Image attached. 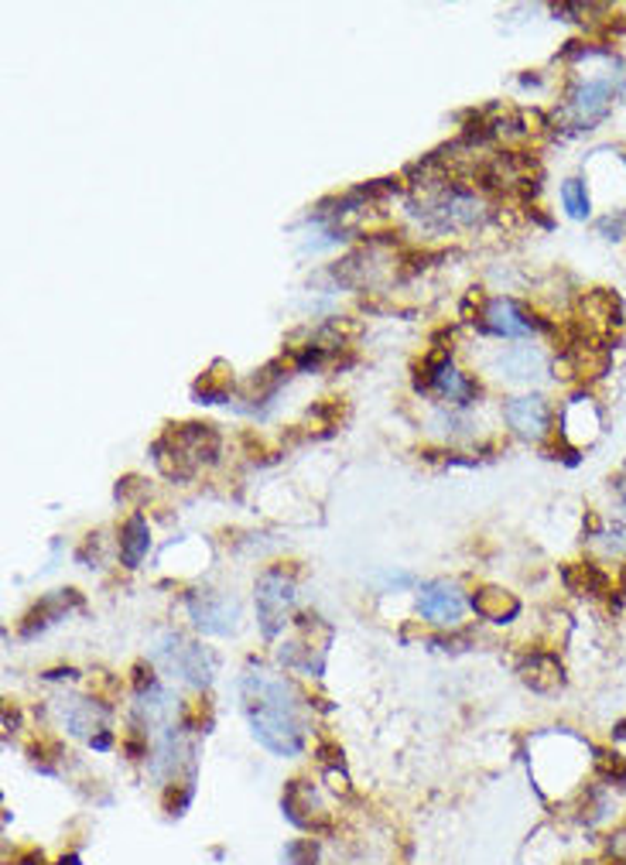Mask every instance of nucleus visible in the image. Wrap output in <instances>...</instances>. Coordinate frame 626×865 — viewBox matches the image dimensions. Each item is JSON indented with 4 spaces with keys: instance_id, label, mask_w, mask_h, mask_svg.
Wrapping results in <instances>:
<instances>
[{
    "instance_id": "obj_6",
    "label": "nucleus",
    "mask_w": 626,
    "mask_h": 865,
    "mask_svg": "<svg viewBox=\"0 0 626 865\" xmlns=\"http://www.w3.org/2000/svg\"><path fill=\"white\" fill-rule=\"evenodd\" d=\"M480 329L490 332V336H500V339H527L534 332H544L547 326L537 322L534 315L524 305H517L514 298H493L480 311Z\"/></svg>"
},
{
    "instance_id": "obj_16",
    "label": "nucleus",
    "mask_w": 626,
    "mask_h": 865,
    "mask_svg": "<svg viewBox=\"0 0 626 865\" xmlns=\"http://www.w3.org/2000/svg\"><path fill=\"white\" fill-rule=\"evenodd\" d=\"M562 206L572 219H589L593 203H589V188H585L582 178H568L562 182Z\"/></svg>"
},
{
    "instance_id": "obj_13",
    "label": "nucleus",
    "mask_w": 626,
    "mask_h": 865,
    "mask_svg": "<svg viewBox=\"0 0 626 865\" xmlns=\"http://www.w3.org/2000/svg\"><path fill=\"white\" fill-rule=\"evenodd\" d=\"M116 547H121L124 568H141V562L147 558V547H151V531H147V521L141 514L124 521L121 537H116Z\"/></svg>"
},
{
    "instance_id": "obj_19",
    "label": "nucleus",
    "mask_w": 626,
    "mask_h": 865,
    "mask_svg": "<svg viewBox=\"0 0 626 865\" xmlns=\"http://www.w3.org/2000/svg\"><path fill=\"white\" fill-rule=\"evenodd\" d=\"M55 865H83V862H80V855H62Z\"/></svg>"
},
{
    "instance_id": "obj_18",
    "label": "nucleus",
    "mask_w": 626,
    "mask_h": 865,
    "mask_svg": "<svg viewBox=\"0 0 626 865\" xmlns=\"http://www.w3.org/2000/svg\"><path fill=\"white\" fill-rule=\"evenodd\" d=\"M606 858L613 865H626V824H619V828L606 835Z\"/></svg>"
},
{
    "instance_id": "obj_15",
    "label": "nucleus",
    "mask_w": 626,
    "mask_h": 865,
    "mask_svg": "<svg viewBox=\"0 0 626 865\" xmlns=\"http://www.w3.org/2000/svg\"><path fill=\"white\" fill-rule=\"evenodd\" d=\"M503 370H506V377L511 380H544V373H547V360L541 357L537 349H531V346H521V349H514V352H506L503 357Z\"/></svg>"
},
{
    "instance_id": "obj_3",
    "label": "nucleus",
    "mask_w": 626,
    "mask_h": 865,
    "mask_svg": "<svg viewBox=\"0 0 626 865\" xmlns=\"http://www.w3.org/2000/svg\"><path fill=\"white\" fill-rule=\"evenodd\" d=\"M616 83H619V72H609V69L575 79V86L568 90L562 116L575 131H593L599 121H606V113L613 106V96H616Z\"/></svg>"
},
{
    "instance_id": "obj_4",
    "label": "nucleus",
    "mask_w": 626,
    "mask_h": 865,
    "mask_svg": "<svg viewBox=\"0 0 626 865\" xmlns=\"http://www.w3.org/2000/svg\"><path fill=\"white\" fill-rule=\"evenodd\" d=\"M254 603H257V626L267 640H274L288 626L291 619V606H295V578L285 568H267L257 578L254 588Z\"/></svg>"
},
{
    "instance_id": "obj_7",
    "label": "nucleus",
    "mask_w": 626,
    "mask_h": 865,
    "mask_svg": "<svg viewBox=\"0 0 626 865\" xmlns=\"http://www.w3.org/2000/svg\"><path fill=\"white\" fill-rule=\"evenodd\" d=\"M503 418L511 424V431L524 442H544L552 431V404L541 393H521L503 404Z\"/></svg>"
},
{
    "instance_id": "obj_11",
    "label": "nucleus",
    "mask_w": 626,
    "mask_h": 865,
    "mask_svg": "<svg viewBox=\"0 0 626 865\" xmlns=\"http://www.w3.org/2000/svg\"><path fill=\"white\" fill-rule=\"evenodd\" d=\"M72 606H80V596H75V588H59V593L45 596L42 603H38V606L24 616L21 634H24V637H34V629H45L49 622L65 619Z\"/></svg>"
},
{
    "instance_id": "obj_1",
    "label": "nucleus",
    "mask_w": 626,
    "mask_h": 865,
    "mask_svg": "<svg viewBox=\"0 0 626 865\" xmlns=\"http://www.w3.org/2000/svg\"><path fill=\"white\" fill-rule=\"evenodd\" d=\"M240 708L254 739L274 756L305 750V704L298 688L270 667H247L240 678Z\"/></svg>"
},
{
    "instance_id": "obj_17",
    "label": "nucleus",
    "mask_w": 626,
    "mask_h": 865,
    "mask_svg": "<svg viewBox=\"0 0 626 865\" xmlns=\"http://www.w3.org/2000/svg\"><path fill=\"white\" fill-rule=\"evenodd\" d=\"M281 862L285 865H319V845L311 838H295V842L285 845Z\"/></svg>"
},
{
    "instance_id": "obj_12",
    "label": "nucleus",
    "mask_w": 626,
    "mask_h": 865,
    "mask_svg": "<svg viewBox=\"0 0 626 865\" xmlns=\"http://www.w3.org/2000/svg\"><path fill=\"white\" fill-rule=\"evenodd\" d=\"M106 719H110V708H103L96 698H72L69 712H65V725L72 735H100L106 732Z\"/></svg>"
},
{
    "instance_id": "obj_9",
    "label": "nucleus",
    "mask_w": 626,
    "mask_h": 865,
    "mask_svg": "<svg viewBox=\"0 0 626 865\" xmlns=\"http://www.w3.org/2000/svg\"><path fill=\"white\" fill-rule=\"evenodd\" d=\"M281 807H285L288 821H295L298 828L319 832L322 824H326V811H322L316 791H311L305 780H291V783H288V791H285V797H281Z\"/></svg>"
},
{
    "instance_id": "obj_10",
    "label": "nucleus",
    "mask_w": 626,
    "mask_h": 865,
    "mask_svg": "<svg viewBox=\"0 0 626 865\" xmlns=\"http://www.w3.org/2000/svg\"><path fill=\"white\" fill-rule=\"evenodd\" d=\"M521 678H524L527 688H534L541 694H555L565 684V667H562V660L555 653L534 650L521 663Z\"/></svg>"
},
{
    "instance_id": "obj_5",
    "label": "nucleus",
    "mask_w": 626,
    "mask_h": 865,
    "mask_svg": "<svg viewBox=\"0 0 626 865\" xmlns=\"http://www.w3.org/2000/svg\"><path fill=\"white\" fill-rule=\"evenodd\" d=\"M185 609L192 626L209 637H233L240 626V603L219 588H192L185 596Z\"/></svg>"
},
{
    "instance_id": "obj_14",
    "label": "nucleus",
    "mask_w": 626,
    "mask_h": 865,
    "mask_svg": "<svg viewBox=\"0 0 626 865\" xmlns=\"http://www.w3.org/2000/svg\"><path fill=\"white\" fill-rule=\"evenodd\" d=\"M473 609H476V616H483L490 622H511L521 612V603H517V596L503 593V588H480L473 596Z\"/></svg>"
},
{
    "instance_id": "obj_8",
    "label": "nucleus",
    "mask_w": 626,
    "mask_h": 865,
    "mask_svg": "<svg viewBox=\"0 0 626 865\" xmlns=\"http://www.w3.org/2000/svg\"><path fill=\"white\" fill-rule=\"evenodd\" d=\"M418 612H421V619L435 622V626H455L465 612L462 588L449 578L424 581L418 588Z\"/></svg>"
},
{
    "instance_id": "obj_20",
    "label": "nucleus",
    "mask_w": 626,
    "mask_h": 865,
    "mask_svg": "<svg viewBox=\"0 0 626 865\" xmlns=\"http://www.w3.org/2000/svg\"><path fill=\"white\" fill-rule=\"evenodd\" d=\"M613 735H616V739H626V722H619V725H616V732H613Z\"/></svg>"
},
{
    "instance_id": "obj_2",
    "label": "nucleus",
    "mask_w": 626,
    "mask_h": 865,
    "mask_svg": "<svg viewBox=\"0 0 626 865\" xmlns=\"http://www.w3.org/2000/svg\"><path fill=\"white\" fill-rule=\"evenodd\" d=\"M151 660L162 667L165 675L178 678L188 688H209L213 675H216V657L209 647L188 643L178 634H162L158 643L151 650Z\"/></svg>"
}]
</instances>
